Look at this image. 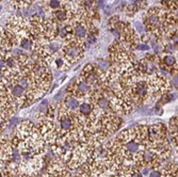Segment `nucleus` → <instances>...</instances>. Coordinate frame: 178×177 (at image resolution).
<instances>
[{
	"mask_svg": "<svg viewBox=\"0 0 178 177\" xmlns=\"http://www.w3.org/2000/svg\"><path fill=\"white\" fill-rule=\"evenodd\" d=\"M82 49L81 47L77 44L76 41H70L66 46L64 45V49H63V53L64 57L70 63H73L75 61H77L78 59H80L82 56Z\"/></svg>",
	"mask_w": 178,
	"mask_h": 177,
	"instance_id": "1",
	"label": "nucleus"
},
{
	"mask_svg": "<svg viewBox=\"0 0 178 177\" xmlns=\"http://www.w3.org/2000/svg\"><path fill=\"white\" fill-rule=\"evenodd\" d=\"M31 0H12V4L14 5L16 9H26L27 7L30 5Z\"/></svg>",
	"mask_w": 178,
	"mask_h": 177,
	"instance_id": "6",
	"label": "nucleus"
},
{
	"mask_svg": "<svg viewBox=\"0 0 178 177\" xmlns=\"http://www.w3.org/2000/svg\"><path fill=\"white\" fill-rule=\"evenodd\" d=\"M134 5H136L138 9H142V7H144L146 5V1H145V0H138L136 3H134Z\"/></svg>",
	"mask_w": 178,
	"mask_h": 177,
	"instance_id": "11",
	"label": "nucleus"
},
{
	"mask_svg": "<svg viewBox=\"0 0 178 177\" xmlns=\"http://www.w3.org/2000/svg\"><path fill=\"white\" fill-rule=\"evenodd\" d=\"M165 48H166V51H168H168H173V50H174V46H173L172 44H168Z\"/></svg>",
	"mask_w": 178,
	"mask_h": 177,
	"instance_id": "14",
	"label": "nucleus"
},
{
	"mask_svg": "<svg viewBox=\"0 0 178 177\" xmlns=\"http://www.w3.org/2000/svg\"><path fill=\"white\" fill-rule=\"evenodd\" d=\"M55 62H56L57 68H61L63 66V64L65 63V61L63 60L62 58H57L56 60H55Z\"/></svg>",
	"mask_w": 178,
	"mask_h": 177,
	"instance_id": "10",
	"label": "nucleus"
},
{
	"mask_svg": "<svg viewBox=\"0 0 178 177\" xmlns=\"http://www.w3.org/2000/svg\"><path fill=\"white\" fill-rule=\"evenodd\" d=\"M61 103H62L63 106L65 107L67 110H70V111H76L79 108V105H80V101L75 96L70 95V94H68L63 100H61Z\"/></svg>",
	"mask_w": 178,
	"mask_h": 177,
	"instance_id": "2",
	"label": "nucleus"
},
{
	"mask_svg": "<svg viewBox=\"0 0 178 177\" xmlns=\"http://www.w3.org/2000/svg\"><path fill=\"white\" fill-rule=\"evenodd\" d=\"M136 49L138 50H148L149 49V46H147L146 44H140L136 46Z\"/></svg>",
	"mask_w": 178,
	"mask_h": 177,
	"instance_id": "12",
	"label": "nucleus"
},
{
	"mask_svg": "<svg viewBox=\"0 0 178 177\" xmlns=\"http://www.w3.org/2000/svg\"><path fill=\"white\" fill-rule=\"evenodd\" d=\"M20 47L21 48H24L26 50H31L32 49V46H33V41L30 39L29 37H23L20 39Z\"/></svg>",
	"mask_w": 178,
	"mask_h": 177,
	"instance_id": "7",
	"label": "nucleus"
},
{
	"mask_svg": "<svg viewBox=\"0 0 178 177\" xmlns=\"http://www.w3.org/2000/svg\"><path fill=\"white\" fill-rule=\"evenodd\" d=\"M87 35V28L82 24H78L75 28V36L77 39H83Z\"/></svg>",
	"mask_w": 178,
	"mask_h": 177,
	"instance_id": "4",
	"label": "nucleus"
},
{
	"mask_svg": "<svg viewBox=\"0 0 178 177\" xmlns=\"http://www.w3.org/2000/svg\"><path fill=\"white\" fill-rule=\"evenodd\" d=\"M87 39H89V42H90V43H94L95 42V37L93 35H90Z\"/></svg>",
	"mask_w": 178,
	"mask_h": 177,
	"instance_id": "15",
	"label": "nucleus"
},
{
	"mask_svg": "<svg viewBox=\"0 0 178 177\" xmlns=\"http://www.w3.org/2000/svg\"><path fill=\"white\" fill-rule=\"evenodd\" d=\"M134 26H136V28L138 29V31L140 32H144V26L140 22V21H138V22H136L134 24Z\"/></svg>",
	"mask_w": 178,
	"mask_h": 177,
	"instance_id": "13",
	"label": "nucleus"
},
{
	"mask_svg": "<svg viewBox=\"0 0 178 177\" xmlns=\"http://www.w3.org/2000/svg\"><path fill=\"white\" fill-rule=\"evenodd\" d=\"M70 16V12L68 11H56L53 12V17L59 21H65Z\"/></svg>",
	"mask_w": 178,
	"mask_h": 177,
	"instance_id": "5",
	"label": "nucleus"
},
{
	"mask_svg": "<svg viewBox=\"0 0 178 177\" xmlns=\"http://www.w3.org/2000/svg\"><path fill=\"white\" fill-rule=\"evenodd\" d=\"M79 113L83 116H87L94 111L95 106L91 103H87V101H81L80 105H79Z\"/></svg>",
	"mask_w": 178,
	"mask_h": 177,
	"instance_id": "3",
	"label": "nucleus"
},
{
	"mask_svg": "<svg viewBox=\"0 0 178 177\" xmlns=\"http://www.w3.org/2000/svg\"><path fill=\"white\" fill-rule=\"evenodd\" d=\"M98 7H104V0H99V1H98Z\"/></svg>",
	"mask_w": 178,
	"mask_h": 177,
	"instance_id": "16",
	"label": "nucleus"
},
{
	"mask_svg": "<svg viewBox=\"0 0 178 177\" xmlns=\"http://www.w3.org/2000/svg\"><path fill=\"white\" fill-rule=\"evenodd\" d=\"M4 177H5V176H4Z\"/></svg>",
	"mask_w": 178,
	"mask_h": 177,
	"instance_id": "17",
	"label": "nucleus"
},
{
	"mask_svg": "<svg viewBox=\"0 0 178 177\" xmlns=\"http://www.w3.org/2000/svg\"><path fill=\"white\" fill-rule=\"evenodd\" d=\"M163 63L166 65V66H174L175 63H176V60L173 56H165L163 58Z\"/></svg>",
	"mask_w": 178,
	"mask_h": 177,
	"instance_id": "8",
	"label": "nucleus"
},
{
	"mask_svg": "<svg viewBox=\"0 0 178 177\" xmlns=\"http://www.w3.org/2000/svg\"><path fill=\"white\" fill-rule=\"evenodd\" d=\"M49 7L53 9H59L61 7V1L60 0H50L49 1Z\"/></svg>",
	"mask_w": 178,
	"mask_h": 177,
	"instance_id": "9",
	"label": "nucleus"
}]
</instances>
